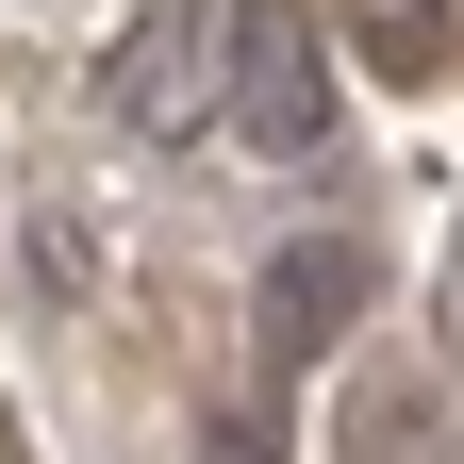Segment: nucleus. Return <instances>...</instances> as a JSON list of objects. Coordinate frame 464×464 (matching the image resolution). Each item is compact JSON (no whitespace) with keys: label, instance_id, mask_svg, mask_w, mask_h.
<instances>
[{"label":"nucleus","instance_id":"f03ea898","mask_svg":"<svg viewBox=\"0 0 464 464\" xmlns=\"http://www.w3.org/2000/svg\"><path fill=\"white\" fill-rule=\"evenodd\" d=\"M216 50H232V17H216V0H150V17L116 34V67H100L116 133H183L199 100H232V83H216Z\"/></svg>","mask_w":464,"mask_h":464},{"label":"nucleus","instance_id":"20e7f679","mask_svg":"<svg viewBox=\"0 0 464 464\" xmlns=\"http://www.w3.org/2000/svg\"><path fill=\"white\" fill-rule=\"evenodd\" d=\"M448 50H464L448 0H365V67L382 83H448Z\"/></svg>","mask_w":464,"mask_h":464},{"label":"nucleus","instance_id":"7ed1b4c3","mask_svg":"<svg viewBox=\"0 0 464 464\" xmlns=\"http://www.w3.org/2000/svg\"><path fill=\"white\" fill-rule=\"evenodd\" d=\"M365 232H299V249H266V348L299 365V348H332L348 315H365Z\"/></svg>","mask_w":464,"mask_h":464},{"label":"nucleus","instance_id":"f257e3e1","mask_svg":"<svg viewBox=\"0 0 464 464\" xmlns=\"http://www.w3.org/2000/svg\"><path fill=\"white\" fill-rule=\"evenodd\" d=\"M232 133L249 150H282V166H315V133H332V67H315V17L299 0H232Z\"/></svg>","mask_w":464,"mask_h":464},{"label":"nucleus","instance_id":"39448f33","mask_svg":"<svg viewBox=\"0 0 464 464\" xmlns=\"http://www.w3.org/2000/svg\"><path fill=\"white\" fill-rule=\"evenodd\" d=\"M199 448H216V464H282V431H266V415H249V398H232V415H216V431H199Z\"/></svg>","mask_w":464,"mask_h":464}]
</instances>
